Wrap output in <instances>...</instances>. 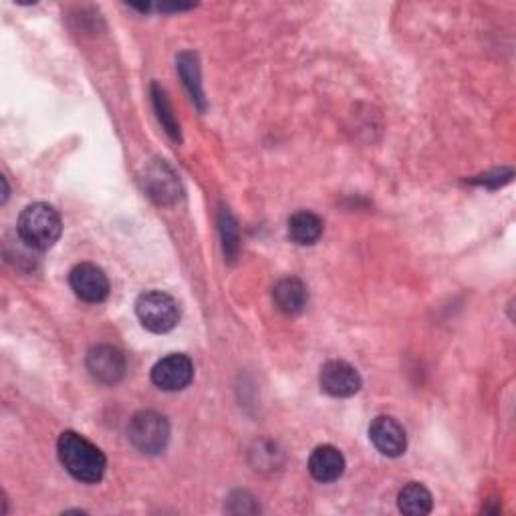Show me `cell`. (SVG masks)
Listing matches in <instances>:
<instances>
[{
    "label": "cell",
    "mask_w": 516,
    "mask_h": 516,
    "mask_svg": "<svg viewBox=\"0 0 516 516\" xmlns=\"http://www.w3.org/2000/svg\"><path fill=\"white\" fill-rule=\"evenodd\" d=\"M127 438L142 454L154 456L166 450L170 442V424L162 414L144 410L129 420Z\"/></svg>",
    "instance_id": "3957f363"
},
{
    "label": "cell",
    "mask_w": 516,
    "mask_h": 516,
    "mask_svg": "<svg viewBox=\"0 0 516 516\" xmlns=\"http://www.w3.org/2000/svg\"><path fill=\"white\" fill-rule=\"evenodd\" d=\"M152 99H154V107H156V113H158V119L162 121V125L166 127L168 136L174 140V142H180L182 136H180V123L174 115V109L166 97V91L160 87V85H152Z\"/></svg>",
    "instance_id": "2e32d148"
},
{
    "label": "cell",
    "mask_w": 516,
    "mask_h": 516,
    "mask_svg": "<svg viewBox=\"0 0 516 516\" xmlns=\"http://www.w3.org/2000/svg\"><path fill=\"white\" fill-rule=\"evenodd\" d=\"M398 506L404 514L410 516H424L430 514L434 508V498L432 492L420 484V482H410L400 490L398 496Z\"/></svg>",
    "instance_id": "5bb4252c"
},
{
    "label": "cell",
    "mask_w": 516,
    "mask_h": 516,
    "mask_svg": "<svg viewBox=\"0 0 516 516\" xmlns=\"http://www.w3.org/2000/svg\"><path fill=\"white\" fill-rule=\"evenodd\" d=\"M144 188L148 196L162 206H172L182 198L180 178L164 160H154L148 164L144 172Z\"/></svg>",
    "instance_id": "5b68a950"
},
{
    "label": "cell",
    "mask_w": 516,
    "mask_h": 516,
    "mask_svg": "<svg viewBox=\"0 0 516 516\" xmlns=\"http://www.w3.org/2000/svg\"><path fill=\"white\" fill-rule=\"evenodd\" d=\"M273 297H275L277 307L287 315L301 313L307 307V301H309V293H307L305 283L295 279V277L279 281L275 291H273Z\"/></svg>",
    "instance_id": "7c38bea8"
},
{
    "label": "cell",
    "mask_w": 516,
    "mask_h": 516,
    "mask_svg": "<svg viewBox=\"0 0 516 516\" xmlns=\"http://www.w3.org/2000/svg\"><path fill=\"white\" fill-rule=\"evenodd\" d=\"M220 232H222V240H224V252L230 256V261H232L238 252V228H236L234 218L226 210L220 212Z\"/></svg>",
    "instance_id": "e0dca14e"
},
{
    "label": "cell",
    "mask_w": 516,
    "mask_h": 516,
    "mask_svg": "<svg viewBox=\"0 0 516 516\" xmlns=\"http://www.w3.org/2000/svg\"><path fill=\"white\" fill-rule=\"evenodd\" d=\"M178 71H180V77H182L188 93L192 95V99L200 105V109H204L206 103H204V93H202L198 57L194 53H182L178 57Z\"/></svg>",
    "instance_id": "9a60e30c"
},
{
    "label": "cell",
    "mask_w": 516,
    "mask_h": 516,
    "mask_svg": "<svg viewBox=\"0 0 516 516\" xmlns=\"http://www.w3.org/2000/svg\"><path fill=\"white\" fill-rule=\"evenodd\" d=\"M510 178H512V170H494V172L484 174L478 180H474V184H482V186H488V188H498V186L510 182Z\"/></svg>",
    "instance_id": "ac0fdd59"
},
{
    "label": "cell",
    "mask_w": 516,
    "mask_h": 516,
    "mask_svg": "<svg viewBox=\"0 0 516 516\" xmlns=\"http://www.w3.org/2000/svg\"><path fill=\"white\" fill-rule=\"evenodd\" d=\"M321 390L333 398H351L361 390V375L347 361H327L319 373Z\"/></svg>",
    "instance_id": "8992f818"
},
{
    "label": "cell",
    "mask_w": 516,
    "mask_h": 516,
    "mask_svg": "<svg viewBox=\"0 0 516 516\" xmlns=\"http://www.w3.org/2000/svg\"><path fill=\"white\" fill-rule=\"evenodd\" d=\"M69 285L73 293L85 303H101L109 295V279L93 263H81L71 269Z\"/></svg>",
    "instance_id": "9c48e42d"
},
{
    "label": "cell",
    "mask_w": 516,
    "mask_h": 516,
    "mask_svg": "<svg viewBox=\"0 0 516 516\" xmlns=\"http://www.w3.org/2000/svg\"><path fill=\"white\" fill-rule=\"evenodd\" d=\"M194 379V363L188 355L172 353L160 359L152 369V381L164 392H180Z\"/></svg>",
    "instance_id": "52a82bcc"
},
{
    "label": "cell",
    "mask_w": 516,
    "mask_h": 516,
    "mask_svg": "<svg viewBox=\"0 0 516 516\" xmlns=\"http://www.w3.org/2000/svg\"><path fill=\"white\" fill-rule=\"evenodd\" d=\"M85 365H87V371L91 373V377L105 385H113V383L121 381L125 375V369H127L123 353L111 345L91 347L87 353Z\"/></svg>",
    "instance_id": "ba28073f"
},
{
    "label": "cell",
    "mask_w": 516,
    "mask_h": 516,
    "mask_svg": "<svg viewBox=\"0 0 516 516\" xmlns=\"http://www.w3.org/2000/svg\"><path fill=\"white\" fill-rule=\"evenodd\" d=\"M17 232L27 246L35 250H49L61 238L63 222L53 206L35 202L21 212Z\"/></svg>",
    "instance_id": "7a4b0ae2"
},
{
    "label": "cell",
    "mask_w": 516,
    "mask_h": 516,
    "mask_svg": "<svg viewBox=\"0 0 516 516\" xmlns=\"http://www.w3.org/2000/svg\"><path fill=\"white\" fill-rule=\"evenodd\" d=\"M57 454L65 470L79 482L95 484L107 468L105 454L77 432H63L57 442Z\"/></svg>",
    "instance_id": "6da1fadb"
},
{
    "label": "cell",
    "mask_w": 516,
    "mask_h": 516,
    "mask_svg": "<svg viewBox=\"0 0 516 516\" xmlns=\"http://www.w3.org/2000/svg\"><path fill=\"white\" fill-rule=\"evenodd\" d=\"M369 438L379 454L387 458H400L408 448L404 426L390 416H379L369 426Z\"/></svg>",
    "instance_id": "30bf717a"
},
{
    "label": "cell",
    "mask_w": 516,
    "mask_h": 516,
    "mask_svg": "<svg viewBox=\"0 0 516 516\" xmlns=\"http://www.w3.org/2000/svg\"><path fill=\"white\" fill-rule=\"evenodd\" d=\"M321 234H323V220L317 214L309 210H301L291 216L289 236L293 242L301 246H311L321 238Z\"/></svg>",
    "instance_id": "4fadbf2b"
},
{
    "label": "cell",
    "mask_w": 516,
    "mask_h": 516,
    "mask_svg": "<svg viewBox=\"0 0 516 516\" xmlns=\"http://www.w3.org/2000/svg\"><path fill=\"white\" fill-rule=\"evenodd\" d=\"M309 472L315 480L323 484L335 482L345 472V458L335 446H329V444L319 446L313 450L309 458Z\"/></svg>",
    "instance_id": "8fae6325"
},
{
    "label": "cell",
    "mask_w": 516,
    "mask_h": 516,
    "mask_svg": "<svg viewBox=\"0 0 516 516\" xmlns=\"http://www.w3.org/2000/svg\"><path fill=\"white\" fill-rule=\"evenodd\" d=\"M140 323L152 333H170L180 323V307L174 297L162 291H148L136 301Z\"/></svg>",
    "instance_id": "277c9868"
}]
</instances>
